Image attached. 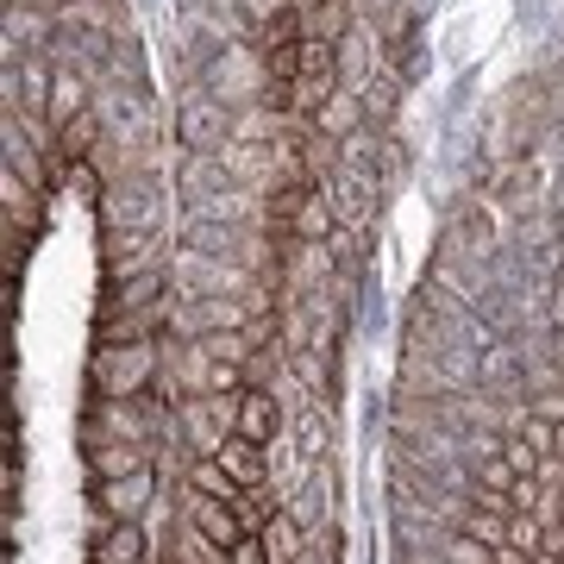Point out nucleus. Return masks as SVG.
Here are the masks:
<instances>
[{"label":"nucleus","instance_id":"1","mask_svg":"<svg viewBox=\"0 0 564 564\" xmlns=\"http://www.w3.org/2000/svg\"><path fill=\"white\" fill-rule=\"evenodd\" d=\"M163 377V358H158V339H139V345H95V364H88V383L95 395L107 402H132Z\"/></svg>","mask_w":564,"mask_h":564},{"label":"nucleus","instance_id":"2","mask_svg":"<svg viewBox=\"0 0 564 564\" xmlns=\"http://www.w3.org/2000/svg\"><path fill=\"white\" fill-rule=\"evenodd\" d=\"M151 496H158V464H144L132 477H95V502L107 521H139Z\"/></svg>","mask_w":564,"mask_h":564},{"label":"nucleus","instance_id":"3","mask_svg":"<svg viewBox=\"0 0 564 564\" xmlns=\"http://www.w3.org/2000/svg\"><path fill=\"white\" fill-rule=\"evenodd\" d=\"M188 527H195L202 540H214L220 552H232L239 540H251L245 521H239V508L220 502V496H202V489H188Z\"/></svg>","mask_w":564,"mask_h":564},{"label":"nucleus","instance_id":"4","mask_svg":"<svg viewBox=\"0 0 564 564\" xmlns=\"http://www.w3.org/2000/svg\"><path fill=\"white\" fill-rule=\"evenodd\" d=\"M214 458L239 477V489H263L270 477H276V458H270V445L258 440H245V433H226V445L214 452Z\"/></svg>","mask_w":564,"mask_h":564},{"label":"nucleus","instance_id":"5","mask_svg":"<svg viewBox=\"0 0 564 564\" xmlns=\"http://www.w3.org/2000/svg\"><path fill=\"white\" fill-rule=\"evenodd\" d=\"M232 433H245V440H258V445H276V433H282V408H276V395L270 389H245L239 395V408H232Z\"/></svg>","mask_w":564,"mask_h":564},{"label":"nucleus","instance_id":"6","mask_svg":"<svg viewBox=\"0 0 564 564\" xmlns=\"http://www.w3.org/2000/svg\"><path fill=\"white\" fill-rule=\"evenodd\" d=\"M88 470L95 477H132V470H144V464H158L151 458V445H126V440H88Z\"/></svg>","mask_w":564,"mask_h":564},{"label":"nucleus","instance_id":"7","mask_svg":"<svg viewBox=\"0 0 564 564\" xmlns=\"http://www.w3.org/2000/svg\"><path fill=\"white\" fill-rule=\"evenodd\" d=\"M151 558V540H144L139 521H107L101 540H95V564H144Z\"/></svg>","mask_w":564,"mask_h":564},{"label":"nucleus","instance_id":"8","mask_svg":"<svg viewBox=\"0 0 564 564\" xmlns=\"http://www.w3.org/2000/svg\"><path fill=\"white\" fill-rule=\"evenodd\" d=\"M188 489H202V496H220V502H239L245 489H239V477L226 470L214 452H202V458L188 464Z\"/></svg>","mask_w":564,"mask_h":564},{"label":"nucleus","instance_id":"9","mask_svg":"<svg viewBox=\"0 0 564 564\" xmlns=\"http://www.w3.org/2000/svg\"><path fill=\"white\" fill-rule=\"evenodd\" d=\"M470 477H477L484 496H508V489L521 484V470H514V458H508V445H496V452H484V458H470Z\"/></svg>","mask_w":564,"mask_h":564},{"label":"nucleus","instance_id":"10","mask_svg":"<svg viewBox=\"0 0 564 564\" xmlns=\"http://www.w3.org/2000/svg\"><path fill=\"white\" fill-rule=\"evenodd\" d=\"M496 552H502V545H484L477 533L452 527V533H445V545H440V564H496Z\"/></svg>","mask_w":564,"mask_h":564},{"label":"nucleus","instance_id":"11","mask_svg":"<svg viewBox=\"0 0 564 564\" xmlns=\"http://www.w3.org/2000/svg\"><path fill=\"white\" fill-rule=\"evenodd\" d=\"M326 508H333V484H326L321 470H314V484H307V489H302V502L289 508V514H295V521H302V527H307V521H321Z\"/></svg>","mask_w":564,"mask_h":564},{"label":"nucleus","instance_id":"12","mask_svg":"<svg viewBox=\"0 0 564 564\" xmlns=\"http://www.w3.org/2000/svg\"><path fill=\"white\" fill-rule=\"evenodd\" d=\"M239 521H245V533H263V527H270V514H276V502H270V496H263V489H245L239 502Z\"/></svg>","mask_w":564,"mask_h":564},{"label":"nucleus","instance_id":"13","mask_svg":"<svg viewBox=\"0 0 564 564\" xmlns=\"http://www.w3.org/2000/svg\"><path fill=\"white\" fill-rule=\"evenodd\" d=\"M232 564H270V545H263L258 533H251V540L232 545Z\"/></svg>","mask_w":564,"mask_h":564},{"label":"nucleus","instance_id":"14","mask_svg":"<svg viewBox=\"0 0 564 564\" xmlns=\"http://www.w3.org/2000/svg\"><path fill=\"white\" fill-rule=\"evenodd\" d=\"M533 564H564V545H545V552H533Z\"/></svg>","mask_w":564,"mask_h":564}]
</instances>
